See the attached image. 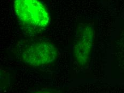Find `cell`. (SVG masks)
<instances>
[{"label":"cell","instance_id":"obj_3","mask_svg":"<svg viewBox=\"0 0 124 93\" xmlns=\"http://www.w3.org/2000/svg\"><path fill=\"white\" fill-rule=\"evenodd\" d=\"M18 56L23 63L33 67L48 65L58 55L57 46L49 40L37 39L24 43L19 48Z\"/></svg>","mask_w":124,"mask_h":93},{"label":"cell","instance_id":"obj_1","mask_svg":"<svg viewBox=\"0 0 124 93\" xmlns=\"http://www.w3.org/2000/svg\"><path fill=\"white\" fill-rule=\"evenodd\" d=\"M14 9L19 24L31 34L42 32L49 24V12L40 0H14Z\"/></svg>","mask_w":124,"mask_h":93},{"label":"cell","instance_id":"obj_4","mask_svg":"<svg viewBox=\"0 0 124 93\" xmlns=\"http://www.w3.org/2000/svg\"><path fill=\"white\" fill-rule=\"evenodd\" d=\"M31 93H61L60 92L56 89H44L34 91Z\"/></svg>","mask_w":124,"mask_h":93},{"label":"cell","instance_id":"obj_2","mask_svg":"<svg viewBox=\"0 0 124 93\" xmlns=\"http://www.w3.org/2000/svg\"><path fill=\"white\" fill-rule=\"evenodd\" d=\"M96 37V25L93 20H85L77 25L72 48V60L80 68L88 66Z\"/></svg>","mask_w":124,"mask_h":93}]
</instances>
